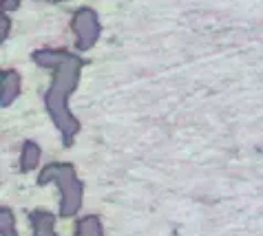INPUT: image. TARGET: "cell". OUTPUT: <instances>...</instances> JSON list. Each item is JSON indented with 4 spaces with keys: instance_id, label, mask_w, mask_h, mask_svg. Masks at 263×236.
I'll use <instances>...</instances> for the list:
<instances>
[{
    "instance_id": "1",
    "label": "cell",
    "mask_w": 263,
    "mask_h": 236,
    "mask_svg": "<svg viewBox=\"0 0 263 236\" xmlns=\"http://www.w3.org/2000/svg\"><path fill=\"white\" fill-rule=\"evenodd\" d=\"M33 62L42 66V69L53 71V80L47 91L45 104L51 115V120L58 126L62 135L64 146L73 144V137L80 130V122L71 115L69 110V97L78 88L80 82V71H82V60L78 55L69 53V51L60 49H40L33 53Z\"/></svg>"
},
{
    "instance_id": "9",
    "label": "cell",
    "mask_w": 263,
    "mask_h": 236,
    "mask_svg": "<svg viewBox=\"0 0 263 236\" xmlns=\"http://www.w3.org/2000/svg\"><path fill=\"white\" fill-rule=\"evenodd\" d=\"M0 40H7V33H9V18H7V13H3V18H0Z\"/></svg>"
},
{
    "instance_id": "3",
    "label": "cell",
    "mask_w": 263,
    "mask_h": 236,
    "mask_svg": "<svg viewBox=\"0 0 263 236\" xmlns=\"http://www.w3.org/2000/svg\"><path fill=\"white\" fill-rule=\"evenodd\" d=\"M73 31H76V44H78V51H89L91 47H96V42L100 38V20H98V13L84 7L80 9L76 16H73L71 22Z\"/></svg>"
},
{
    "instance_id": "4",
    "label": "cell",
    "mask_w": 263,
    "mask_h": 236,
    "mask_svg": "<svg viewBox=\"0 0 263 236\" xmlns=\"http://www.w3.org/2000/svg\"><path fill=\"white\" fill-rule=\"evenodd\" d=\"M20 93V75L16 71L0 73V106L7 108Z\"/></svg>"
},
{
    "instance_id": "5",
    "label": "cell",
    "mask_w": 263,
    "mask_h": 236,
    "mask_svg": "<svg viewBox=\"0 0 263 236\" xmlns=\"http://www.w3.org/2000/svg\"><path fill=\"white\" fill-rule=\"evenodd\" d=\"M33 236H55V214L47 210H35L31 214Z\"/></svg>"
},
{
    "instance_id": "8",
    "label": "cell",
    "mask_w": 263,
    "mask_h": 236,
    "mask_svg": "<svg viewBox=\"0 0 263 236\" xmlns=\"http://www.w3.org/2000/svg\"><path fill=\"white\" fill-rule=\"evenodd\" d=\"M0 234L3 236H18L16 219L9 208H0Z\"/></svg>"
},
{
    "instance_id": "2",
    "label": "cell",
    "mask_w": 263,
    "mask_h": 236,
    "mask_svg": "<svg viewBox=\"0 0 263 236\" xmlns=\"http://www.w3.org/2000/svg\"><path fill=\"white\" fill-rule=\"evenodd\" d=\"M40 186L53 183L62 192L60 199V217H73L82 208V181L78 179V172L71 164H49L42 168L38 176Z\"/></svg>"
},
{
    "instance_id": "7",
    "label": "cell",
    "mask_w": 263,
    "mask_h": 236,
    "mask_svg": "<svg viewBox=\"0 0 263 236\" xmlns=\"http://www.w3.org/2000/svg\"><path fill=\"white\" fill-rule=\"evenodd\" d=\"M73 236H104V227L98 217H84L78 221L76 234Z\"/></svg>"
},
{
    "instance_id": "6",
    "label": "cell",
    "mask_w": 263,
    "mask_h": 236,
    "mask_svg": "<svg viewBox=\"0 0 263 236\" xmlns=\"http://www.w3.org/2000/svg\"><path fill=\"white\" fill-rule=\"evenodd\" d=\"M40 146L35 144V142H25L23 146V154H20V170L23 172H31L35 166H38V161H40Z\"/></svg>"
},
{
    "instance_id": "10",
    "label": "cell",
    "mask_w": 263,
    "mask_h": 236,
    "mask_svg": "<svg viewBox=\"0 0 263 236\" xmlns=\"http://www.w3.org/2000/svg\"><path fill=\"white\" fill-rule=\"evenodd\" d=\"M3 9H5V11L18 9V0H3Z\"/></svg>"
}]
</instances>
